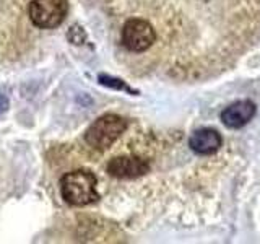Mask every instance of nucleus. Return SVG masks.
I'll list each match as a JSON object with an SVG mask.
<instances>
[{
  "label": "nucleus",
  "instance_id": "f257e3e1",
  "mask_svg": "<svg viewBox=\"0 0 260 244\" xmlns=\"http://www.w3.org/2000/svg\"><path fill=\"white\" fill-rule=\"evenodd\" d=\"M98 177L88 169H75L65 173L60 179L62 199L72 207H86L100 200L96 191Z\"/></svg>",
  "mask_w": 260,
  "mask_h": 244
},
{
  "label": "nucleus",
  "instance_id": "f03ea898",
  "mask_svg": "<svg viewBox=\"0 0 260 244\" xmlns=\"http://www.w3.org/2000/svg\"><path fill=\"white\" fill-rule=\"evenodd\" d=\"M127 122L117 114H104L98 117L85 132L86 143L94 150H108L124 134Z\"/></svg>",
  "mask_w": 260,
  "mask_h": 244
},
{
  "label": "nucleus",
  "instance_id": "7ed1b4c3",
  "mask_svg": "<svg viewBox=\"0 0 260 244\" xmlns=\"http://www.w3.org/2000/svg\"><path fill=\"white\" fill-rule=\"evenodd\" d=\"M29 18L41 29L60 26L69 13L67 0H32L29 4Z\"/></svg>",
  "mask_w": 260,
  "mask_h": 244
},
{
  "label": "nucleus",
  "instance_id": "20e7f679",
  "mask_svg": "<svg viewBox=\"0 0 260 244\" xmlns=\"http://www.w3.org/2000/svg\"><path fill=\"white\" fill-rule=\"evenodd\" d=\"M122 44L130 52H145L156 41V31L150 21L142 18H130L122 28Z\"/></svg>",
  "mask_w": 260,
  "mask_h": 244
},
{
  "label": "nucleus",
  "instance_id": "39448f33",
  "mask_svg": "<svg viewBox=\"0 0 260 244\" xmlns=\"http://www.w3.org/2000/svg\"><path fill=\"white\" fill-rule=\"evenodd\" d=\"M150 168V161L140 157H117L108 163V173L117 179L142 177L148 173Z\"/></svg>",
  "mask_w": 260,
  "mask_h": 244
},
{
  "label": "nucleus",
  "instance_id": "423d86ee",
  "mask_svg": "<svg viewBox=\"0 0 260 244\" xmlns=\"http://www.w3.org/2000/svg\"><path fill=\"white\" fill-rule=\"evenodd\" d=\"M255 116V104L249 100L236 101L221 112V122L230 129H241Z\"/></svg>",
  "mask_w": 260,
  "mask_h": 244
},
{
  "label": "nucleus",
  "instance_id": "0eeeda50",
  "mask_svg": "<svg viewBox=\"0 0 260 244\" xmlns=\"http://www.w3.org/2000/svg\"><path fill=\"white\" fill-rule=\"evenodd\" d=\"M221 145L223 138L215 129H199L189 138V146L199 155H213Z\"/></svg>",
  "mask_w": 260,
  "mask_h": 244
},
{
  "label": "nucleus",
  "instance_id": "6e6552de",
  "mask_svg": "<svg viewBox=\"0 0 260 244\" xmlns=\"http://www.w3.org/2000/svg\"><path fill=\"white\" fill-rule=\"evenodd\" d=\"M98 80H100V83L104 85V86H108V88H112V89H122V92H128V93H132L135 95V92L132 88H130L125 81H122L119 78H114V77H109V75H106V73H101L100 77H98Z\"/></svg>",
  "mask_w": 260,
  "mask_h": 244
},
{
  "label": "nucleus",
  "instance_id": "1a4fd4ad",
  "mask_svg": "<svg viewBox=\"0 0 260 244\" xmlns=\"http://www.w3.org/2000/svg\"><path fill=\"white\" fill-rule=\"evenodd\" d=\"M8 106H10V103H8V98L0 95V114H4L5 111H8Z\"/></svg>",
  "mask_w": 260,
  "mask_h": 244
}]
</instances>
